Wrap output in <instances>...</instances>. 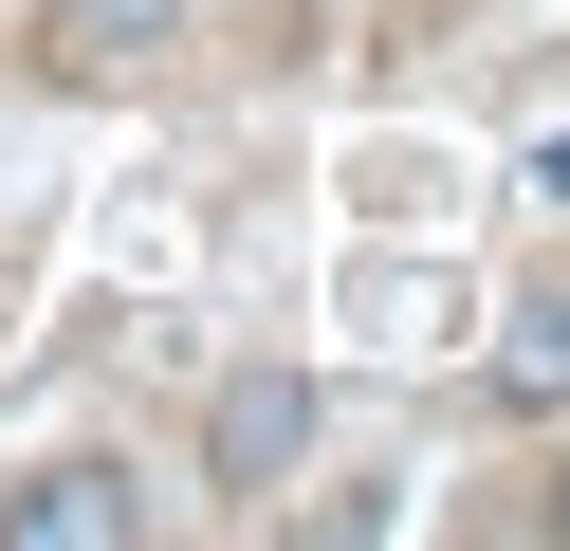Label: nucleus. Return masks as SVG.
Masks as SVG:
<instances>
[{
  "mask_svg": "<svg viewBox=\"0 0 570 551\" xmlns=\"http://www.w3.org/2000/svg\"><path fill=\"white\" fill-rule=\"evenodd\" d=\"M129 533H148V496H129L111 460H56V478L0 496V551H129Z\"/></svg>",
  "mask_w": 570,
  "mask_h": 551,
  "instance_id": "nucleus-1",
  "label": "nucleus"
},
{
  "mask_svg": "<svg viewBox=\"0 0 570 551\" xmlns=\"http://www.w3.org/2000/svg\"><path fill=\"white\" fill-rule=\"evenodd\" d=\"M295 441H313V386H295V367H239V386H222V478H239V496H276Z\"/></svg>",
  "mask_w": 570,
  "mask_h": 551,
  "instance_id": "nucleus-2",
  "label": "nucleus"
}]
</instances>
